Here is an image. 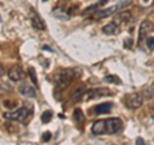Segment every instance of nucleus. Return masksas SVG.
Wrapping results in <instances>:
<instances>
[{"instance_id": "1", "label": "nucleus", "mask_w": 154, "mask_h": 145, "mask_svg": "<svg viewBox=\"0 0 154 145\" xmlns=\"http://www.w3.org/2000/svg\"><path fill=\"white\" fill-rule=\"evenodd\" d=\"M75 77V73L71 69H64V71H60L59 73L57 76V89L58 90H63L66 89L67 86H69V84L72 82Z\"/></svg>"}, {"instance_id": "2", "label": "nucleus", "mask_w": 154, "mask_h": 145, "mask_svg": "<svg viewBox=\"0 0 154 145\" xmlns=\"http://www.w3.org/2000/svg\"><path fill=\"white\" fill-rule=\"evenodd\" d=\"M130 4H131V2H130V0H126V2H122V3H119V4H116V5L110 7V8L98 11V12L95 13V18L102 19V18H105V17H109V16H112L113 13H116L117 11H119V9H122V8H125V7L130 5Z\"/></svg>"}, {"instance_id": "3", "label": "nucleus", "mask_w": 154, "mask_h": 145, "mask_svg": "<svg viewBox=\"0 0 154 145\" xmlns=\"http://www.w3.org/2000/svg\"><path fill=\"white\" fill-rule=\"evenodd\" d=\"M28 117V109L26 107L18 108L13 112H7L4 113V118L11 119V121H17V122H23Z\"/></svg>"}, {"instance_id": "4", "label": "nucleus", "mask_w": 154, "mask_h": 145, "mask_svg": "<svg viewBox=\"0 0 154 145\" xmlns=\"http://www.w3.org/2000/svg\"><path fill=\"white\" fill-rule=\"evenodd\" d=\"M143 95L139 93H131L125 96V104L130 109H137L141 107L143 104Z\"/></svg>"}, {"instance_id": "5", "label": "nucleus", "mask_w": 154, "mask_h": 145, "mask_svg": "<svg viewBox=\"0 0 154 145\" xmlns=\"http://www.w3.org/2000/svg\"><path fill=\"white\" fill-rule=\"evenodd\" d=\"M153 31H154L153 22L149 21V19H144V21L140 23V27H139V41L144 40V39Z\"/></svg>"}, {"instance_id": "6", "label": "nucleus", "mask_w": 154, "mask_h": 145, "mask_svg": "<svg viewBox=\"0 0 154 145\" xmlns=\"http://www.w3.org/2000/svg\"><path fill=\"white\" fill-rule=\"evenodd\" d=\"M107 132L113 135V134H117L122 130V121L117 118V117H112V118H108L107 121Z\"/></svg>"}, {"instance_id": "7", "label": "nucleus", "mask_w": 154, "mask_h": 145, "mask_svg": "<svg viewBox=\"0 0 154 145\" xmlns=\"http://www.w3.org/2000/svg\"><path fill=\"white\" fill-rule=\"evenodd\" d=\"M91 132L94 135H103L107 132V122L103 119H99V121H95L91 126Z\"/></svg>"}, {"instance_id": "8", "label": "nucleus", "mask_w": 154, "mask_h": 145, "mask_svg": "<svg viewBox=\"0 0 154 145\" xmlns=\"http://www.w3.org/2000/svg\"><path fill=\"white\" fill-rule=\"evenodd\" d=\"M30 19H31V23H32V26L36 28V30H41V31H44L45 28H46V26H45V23H44V21L40 18V16H38L37 13H35V12H31V14H30Z\"/></svg>"}, {"instance_id": "9", "label": "nucleus", "mask_w": 154, "mask_h": 145, "mask_svg": "<svg viewBox=\"0 0 154 145\" xmlns=\"http://www.w3.org/2000/svg\"><path fill=\"white\" fill-rule=\"evenodd\" d=\"M19 94H21L22 96H25V98H35L36 96V91L33 88H31L30 85H26V84H23L19 86Z\"/></svg>"}, {"instance_id": "10", "label": "nucleus", "mask_w": 154, "mask_h": 145, "mask_svg": "<svg viewBox=\"0 0 154 145\" xmlns=\"http://www.w3.org/2000/svg\"><path fill=\"white\" fill-rule=\"evenodd\" d=\"M8 76L12 81H19L23 77V71L19 66H16L13 68H11V71L8 72Z\"/></svg>"}, {"instance_id": "11", "label": "nucleus", "mask_w": 154, "mask_h": 145, "mask_svg": "<svg viewBox=\"0 0 154 145\" xmlns=\"http://www.w3.org/2000/svg\"><path fill=\"white\" fill-rule=\"evenodd\" d=\"M86 94V90L84 86H79V88H76L71 93V100L77 103V101H80L81 99L84 98V95Z\"/></svg>"}, {"instance_id": "12", "label": "nucleus", "mask_w": 154, "mask_h": 145, "mask_svg": "<svg viewBox=\"0 0 154 145\" xmlns=\"http://www.w3.org/2000/svg\"><path fill=\"white\" fill-rule=\"evenodd\" d=\"M53 16H54L55 18H58L59 21H68V19H69L68 12L64 11V9H62V8L54 9V12H53Z\"/></svg>"}, {"instance_id": "13", "label": "nucleus", "mask_w": 154, "mask_h": 145, "mask_svg": "<svg viewBox=\"0 0 154 145\" xmlns=\"http://www.w3.org/2000/svg\"><path fill=\"white\" fill-rule=\"evenodd\" d=\"M112 109V103H102L99 105H96L94 108L95 113L96 114H104V113H108L109 110Z\"/></svg>"}, {"instance_id": "14", "label": "nucleus", "mask_w": 154, "mask_h": 145, "mask_svg": "<svg viewBox=\"0 0 154 145\" xmlns=\"http://www.w3.org/2000/svg\"><path fill=\"white\" fill-rule=\"evenodd\" d=\"M108 93H109V91L107 89H93V90H90L88 93V98L89 99L99 98V96H102V95H107Z\"/></svg>"}, {"instance_id": "15", "label": "nucleus", "mask_w": 154, "mask_h": 145, "mask_svg": "<svg viewBox=\"0 0 154 145\" xmlns=\"http://www.w3.org/2000/svg\"><path fill=\"white\" fill-rule=\"evenodd\" d=\"M73 118H75V122L77 125H81V126H82L85 123V114L82 113V110L80 108H76L73 110Z\"/></svg>"}, {"instance_id": "16", "label": "nucleus", "mask_w": 154, "mask_h": 145, "mask_svg": "<svg viewBox=\"0 0 154 145\" xmlns=\"http://www.w3.org/2000/svg\"><path fill=\"white\" fill-rule=\"evenodd\" d=\"M117 31H118V27L114 22H110L103 27V32L105 35H114V33H117Z\"/></svg>"}, {"instance_id": "17", "label": "nucleus", "mask_w": 154, "mask_h": 145, "mask_svg": "<svg viewBox=\"0 0 154 145\" xmlns=\"http://www.w3.org/2000/svg\"><path fill=\"white\" fill-rule=\"evenodd\" d=\"M104 80L107 81V82H110V84H121V80L118 79L117 76H113V75H109V76H105L104 77Z\"/></svg>"}, {"instance_id": "18", "label": "nucleus", "mask_w": 154, "mask_h": 145, "mask_svg": "<svg viewBox=\"0 0 154 145\" xmlns=\"http://www.w3.org/2000/svg\"><path fill=\"white\" fill-rule=\"evenodd\" d=\"M130 18H131V14H130V12H121L118 14V17H117V21L119 19V21H122V22H127Z\"/></svg>"}, {"instance_id": "19", "label": "nucleus", "mask_w": 154, "mask_h": 145, "mask_svg": "<svg viewBox=\"0 0 154 145\" xmlns=\"http://www.w3.org/2000/svg\"><path fill=\"white\" fill-rule=\"evenodd\" d=\"M51 117H53V113L50 112V110H48V112H44L42 113V116H41V121L44 123H46V122H49V121L51 119Z\"/></svg>"}, {"instance_id": "20", "label": "nucleus", "mask_w": 154, "mask_h": 145, "mask_svg": "<svg viewBox=\"0 0 154 145\" xmlns=\"http://www.w3.org/2000/svg\"><path fill=\"white\" fill-rule=\"evenodd\" d=\"M146 46L149 50H154V37H148L146 39Z\"/></svg>"}, {"instance_id": "21", "label": "nucleus", "mask_w": 154, "mask_h": 145, "mask_svg": "<svg viewBox=\"0 0 154 145\" xmlns=\"http://www.w3.org/2000/svg\"><path fill=\"white\" fill-rule=\"evenodd\" d=\"M30 76H31V79H32V81H33V84H37V77L35 76V71H33V68H30Z\"/></svg>"}, {"instance_id": "22", "label": "nucleus", "mask_w": 154, "mask_h": 145, "mask_svg": "<svg viewBox=\"0 0 154 145\" xmlns=\"http://www.w3.org/2000/svg\"><path fill=\"white\" fill-rule=\"evenodd\" d=\"M94 9H96V5H91V7H89V8H86L85 11L82 12V14H84V16H86V14H89V13L93 12Z\"/></svg>"}, {"instance_id": "23", "label": "nucleus", "mask_w": 154, "mask_h": 145, "mask_svg": "<svg viewBox=\"0 0 154 145\" xmlns=\"http://www.w3.org/2000/svg\"><path fill=\"white\" fill-rule=\"evenodd\" d=\"M50 137H51L50 132H45L44 136H42V140H44V141H48V140H50Z\"/></svg>"}, {"instance_id": "24", "label": "nucleus", "mask_w": 154, "mask_h": 145, "mask_svg": "<svg viewBox=\"0 0 154 145\" xmlns=\"http://www.w3.org/2000/svg\"><path fill=\"white\" fill-rule=\"evenodd\" d=\"M136 145H145V143H144V140H143L141 137H139V139L136 140Z\"/></svg>"}, {"instance_id": "25", "label": "nucleus", "mask_w": 154, "mask_h": 145, "mask_svg": "<svg viewBox=\"0 0 154 145\" xmlns=\"http://www.w3.org/2000/svg\"><path fill=\"white\" fill-rule=\"evenodd\" d=\"M107 3V0H99V4H105Z\"/></svg>"}, {"instance_id": "26", "label": "nucleus", "mask_w": 154, "mask_h": 145, "mask_svg": "<svg viewBox=\"0 0 154 145\" xmlns=\"http://www.w3.org/2000/svg\"><path fill=\"white\" fill-rule=\"evenodd\" d=\"M64 2H69V0H64Z\"/></svg>"}, {"instance_id": "27", "label": "nucleus", "mask_w": 154, "mask_h": 145, "mask_svg": "<svg viewBox=\"0 0 154 145\" xmlns=\"http://www.w3.org/2000/svg\"><path fill=\"white\" fill-rule=\"evenodd\" d=\"M44 2H46V0H44Z\"/></svg>"}]
</instances>
